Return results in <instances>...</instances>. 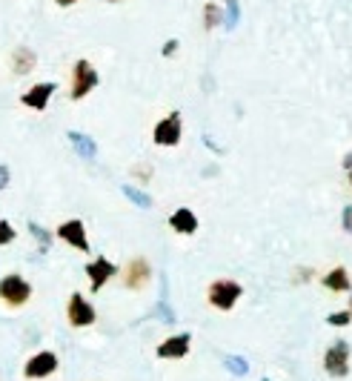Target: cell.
<instances>
[{
  "instance_id": "obj_1",
  "label": "cell",
  "mask_w": 352,
  "mask_h": 381,
  "mask_svg": "<svg viewBox=\"0 0 352 381\" xmlns=\"http://www.w3.org/2000/svg\"><path fill=\"white\" fill-rule=\"evenodd\" d=\"M32 284L23 278V275H17V273H9L0 278V304L9 310H21L26 307V304L32 301Z\"/></svg>"
},
{
  "instance_id": "obj_2",
  "label": "cell",
  "mask_w": 352,
  "mask_h": 381,
  "mask_svg": "<svg viewBox=\"0 0 352 381\" xmlns=\"http://www.w3.org/2000/svg\"><path fill=\"white\" fill-rule=\"evenodd\" d=\"M244 295V287L235 278H215L209 287H206V301L209 307L221 310V313H229L235 304H238V298Z\"/></svg>"
},
{
  "instance_id": "obj_3",
  "label": "cell",
  "mask_w": 352,
  "mask_h": 381,
  "mask_svg": "<svg viewBox=\"0 0 352 381\" xmlns=\"http://www.w3.org/2000/svg\"><path fill=\"white\" fill-rule=\"evenodd\" d=\"M97 84H101V75L95 72V66L86 58H77L72 66V78H69V98L84 101Z\"/></svg>"
},
{
  "instance_id": "obj_4",
  "label": "cell",
  "mask_w": 352,
  "mask_h": 381,
  "mask_svg": "<svg viewBox=\"0 0 352 381\" xmlns=\"http://www.w3.org/2000/svg\"><path fill=\"white\" fill-rule=\"evenodd\" d=\"M184 135V121H181V112H169L166 118H161L152 129V141L158 146H178Z\"/></svg>"
},
{
  "instance_id": "obj_5",
  "label": "cell",
  "mask_w": 352,
  "mask_h": 381,
  "mask_svg": "<svg viewBox=\"0 0 352 381\" xmlns=\"http://www.w3.org/2000/svg\"><path fill=\"white\" fill-rule=\"evenodd\" d=\"M66 321L72 324V327H92V324L97 321V310L92 307V304L86 301L84 293H72L69 301H66Z\"/></svg>"
},
{
  "instance_id": "obj_6",
  "label": "cell",
  "mask_w": 352,
  "mask_h": 381,
  "mask_svg": "<svg viewBox=\"0 0 352 381\" xmlns=\"http://www.w3.org/2000/svg\"><path fill=\"white\" fill-rule=\"evenodd\" d=\"M57 367H61V358H57V353L52 350H41V353H35L26 364H23V375L29 381H43L49 375L57 373Z\"/></svg>"
},
{
  "instance_id": "obj_7",
  "label": "cell",
  "mask_w": 352,
  "mask_h": 381,
  "mask_svg": "<svg viewBox=\"0 0 352 381\" xmlns=\"http://www.w3.org/2000/svg\"><path fill=\"white\" fill-rule=\"evenodd\" d=\"M324 370L329 378H346L349 375V344L346 341H335L324 353Z\"/></svg>"
},
{
  "instance_id": "obj_8",
  "label": "cell",
  "mask_w": 352,
  "mask_h": 381,
  "mask_svg": "<svg viewBox=\"0 0 352 381\" xmlns=\"http://www.w3.org/2000/svg\"><path fill=\"white\" fill-rule=\"evenodd\" d=\"M149 278H152V264H149V258L135 255V258L126 261V266H124V287L126 290H132V293L144 290L146 284H149Z\"/></svg>"
},
{
  "instance_id": "obj_9",
  "label": "cell",
  "mask_w": 352,
  "mask_h": 381,
  "mask_svg": "<svg viewBox=\"0 0 352 381\" xmlns=\"http://www.w3.org/2000/svg\"><path fill=\"white\" fill-rule=\"evenodd\" d=\"M55 235L61 238V241H66L69 246H75V250L89 253V235H86V226H84V221L69 218V221H63L61 226H57Z\"/></svg>"
},
{
  "instance_id": "obj_10",
  "label": "cell",
  "mask_w": 352,
  "mask_h": 381,
  "mask_svg": "<svg viewBox=\"0 0 352 381\" xmlns=\"http://www.w3.org/2000/svg\"><path fill=\"white\" fill-rule=\"evenodd\" d=\"M86 275H89V284H92V293H101V290L106 287V284L117 275V266H115L109 258L97 255L95 261L86 264Z\"/></svg>"
},
{
  "instance_id": "obj_11",
  "label": "cell",
  "mask_w": 352,
  "mask_h": 381,
  "mask_svg": "<svg viewBox=\"0 0 352 381\" xmlns=\"http://www.w3.org/2000/svg\"><path fill=\"white\" fill-rule=\"evenodd\" d=\"M189 347H192V335L189 333H178V335H169L158 344V358L164 361H181L189 355Z\"/></svg>"
},
{
  "instance_id": "obj_12",
  "label": "cell",
  "mask_w": 352,
  "mask_h": 381,
  "mask_svg": "<svg viewBox=\"0 0 352 381\" xmlns=\"http://www.w3.org/2000/svg\"><path fill=\"white\" fill-rule=\"evenodd\" d=\"M55 95V84H35L32 89H26L23 95H21V104L26 106V109H32V112H43L46 106H49V98Z\"/></svg>"
},
{
  "instance_id": "obj_13",
  "label": "cell",
  "mask_w": 352,
  "mask_h": 381,
  "mask_svg": "<svg viewBox=\"0 0 352 381\" xmlns=\"http://www.w3.org/2000/svg\"><path fill=\"white\" fill-rule=\"evenodd\" d=\"M169 226L178 235H195V233H198V215H195L189 206H178L169 215Z\"/></svg>"
},
{
  "instance_id": "obj_14",
  "label": "cell",
  "mask_w": 352,
  "mask_h": 381,
  "mask_svg": "<svg viewBox=\"0 0 352 381\" xmlns=\"http://www.w3.org/2000/svg\"><path fill=\"white\" fill-rule=\"evenodd\" d=\"M321 284L329 293H349L352 290V278L346 273V266H332V270L321 278Z\"/></svg>"
},
{
  "instance_id": "obj_15",
  "label": "cell",
  "mask_w": 352,
  "mask_h": 381,
  "mask_svg": "<svg viewBox=\"0 0 352 381\" xmlns=\"http://www.w3.org/2000/svg\"><path fill=\"white\" fill-rule=\"evenodd\" d=\"M35 66H37V55H35L29 46H17V49L12 52V72L17 75V78L29 75Z\"/></svg>"
},
{
  "instance_id": "obj_16",
  "label": "cell",
  "mask_w": 352,
  "mask_h": 381,
  "mask_svg": "<svg viewBox=\"0 0 352 381\" xmlns=\"http://www.w3.org/2000/svg\"><path fill=\"white\" fill-rule=\"evenodd\" d=\"M221 21H224V12L218 3H204V29L212 32L215 26H221Z\"/></svg>"
},
{
  "instance_id": "obj_17",
  "label": "cell",
  "mask_w": 352,
  "mask_h": 381,
  "mask_svg": "<svg viewBox=\"0 0 352 381\" xmlns=\"http://www.w3.org/2000/svg\"><path fill=\"white\" fill-rule=\"evenodd\" d=\"M69 141H72V144H75L77 149H81V155H84V158H92L95 152H97L95 141H89L86 135H77V132H69Z\"/></svg>"
},
{
  "instance_id": "obj_18",
  "label": "cell",
  "mask_w": 352,
  "mask_h": 381,
  "mask_svg": "<svg viewBox=\"0 0 352 381\" xmlns=\"http://www.w3.org/2000/svg\"><path fill=\"white\" fill-rule=\"evenodd\" d=\"M17 238V233H14V226L6 221V218H0V246H6V244H12Z\"/></svg>"
},
{
  "instance_id": "obj_19",
  "label": "cell",
  "mask_w": 352,
  "mask_h": 381,
  "mask_svg": "<svg viewBox=\"0 0 352 381\" xmlns=\"http://www.w3.org/2000/svg\"><path fill=\"white\" fill-rule=\"evenodd\" d=\"M349 321H352V313L349 310H341V313H335V315L326 318V324H332V327H346Z\"/></svg>"
},
{
  "instance_id": "obj_20",
  "label": "cell",
  "mask_w": 352,
  "mask_h": 381,
  "mask_svg": "<svg viewBox=\"0 0 352 381\" xmlns=\"http://www.w3.org/2000/svg\"><path fill=\"white\" fill-rule=\"evenodd\" d=\"M178 46H181L178 41H166V43H164V49H161V55H164V58H172V55L178 52Z\"/></svg>"
},
{
  "instance_id": "obj_21",
  "label": "cell",
  "mask_w": 352,
  "mask_h": 381,
  "mask_svg": "<svg viewBox=\"0 0 352 381\" xmlns=\"http://www.w3.org/2000/svg\"><path fill=\"white\" fill-rule=\"evenodd\" d=\"M124 193H126V195H132V201H138L141 206H149V204H152V201H149V198H144L141 193H135V189H132V186H126V189H124Z\"/></svg>"
},
{
  "instance_id": "obj_22",
  "label": "cell",
  "mask_w": 352,
  "mask_h": 381,
  "mask_svg": "<svg viewBox=\"0 0 352 381\" xmlns=\"http://www.w3.org/2000/svg\"><path fill=\"white\" fill-rule=\"evenodd\" d=\"M235 21H238V3L229 0V21H226V26H235Z\"/></svg>"
},
{
  "instance_id": "obj_23",
  "label": "cell",
  "mask_w": 352,
  "mask_h": 381,
  "mask_svg": "<svg viewBox=\"0 0 352 381\" xmlns=\"http://www.w3.org/2000/svg\"><path fill=\"white\" fill-rule=\"evenodd\" d=\"M344 230L352 235V206H346V209H344Z\"/></svg>"
},
{
  "instance_id": "obj_24",
  "label": "cell",
  "mask_w": 352,
  "mask_h": 381,
  "mask_svg": "<svg viewBox=\"0 0 352 381\" xmlns=\"http://www.w3.org/2000/svg\"><path fill=\"white\" fill-rule=\"evenodd\" d=\"M9 186V166L0 164V189H6Z\"/></svg>"
},
{
  "instance_id": "obj_25",
  "label": "cell",
  "mask_w": 352,
  "mask_h": 381,
  "mask_svg": "<svg viewBox=\"0 0 352 381\" xmlns=\"http://www.w3.org/2000/svg\"><path fill=\"white\" fill-rule=\"evenodd\" d=\"M55 3H57V6H63V9H66V6H75V3H77V0H55Z\"/></svg>"
},
{
  "instance_id": "obj_26",
  "label": "cell",
  "mask_w": 352,
  "mask_h": 381,
  "mask_svg": "<svg viewBox=\"0 0 352 381\" xmlns=\"http://www.w3.org/2000/svg\"><path fill=\"white\" fill-rule=\"evenodd\" d=\"M344 166H346V169H352V152H349V155L344 158Z\"/></svg>"
},
{
  "instance_id": "obj_27",
  "label": "cell",
  "mask_w": 352,
  "mask_h": 381,
  "mask_svg": "<svg viewBox=\"0 0 352 381\" xmlns=\"http://www.w3.org/2000/svg\"><path fill=\"white\" fill-rule=\"evenodd\" d=\"M106 3H124V0H106Z\"/></svg>"
},
{
  "instance_id": "obj_28",
  "label": "cell",
  "mask_w": 352,
  "mask_h": 381,
  "mask_svg": "<svg viewBox=\"0 0 352 381\" xmlns=\"http://www.w3.org/2000/svg\"><path fill=\"white\" fill-rule=\"evenodd\" d=\"M346 178H349V186H352V169H349V175H346Z\"/></svg>"
},
{
  "instance_id": "obj_29",
  "label": "cell",
  "mask_w": 352,
  "mask_h": 381,
  "mask_svg": "<svg viewBox=\"0 0 352 381\" xmlns=\"http://www.w3.org/2000/svg\"><path fill=\"white\" fill-rule=\"evenodd\" d=\"M349 313H352V298H349Z\"/></svg>"
}]
</instances>
